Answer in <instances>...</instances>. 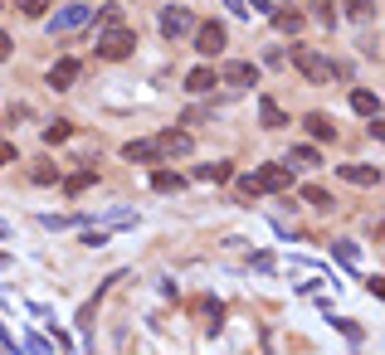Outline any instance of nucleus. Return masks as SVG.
<instances>
[{
  "mask_svg": "<svg viewBox=\"0 0 385 355\" xmlns=\"http://www.w3.org/2000/svg\"><path fill=\"white\" fill-rule=\"evenodd\" d=\"M132 49H137V34H132V29L112 25L108 34H98V54H103V58H127Z\"/></svg>",
  "mask_w": 385,
  "mask_h": 355,
  "instance_id": "1",
  "label": "nucleus"
},
{
  "mask_svg": "<svg viewBox=\"0 0 385 355\" xmlns=\"http://www.w3.org/2000/svg\"><path fill=\"white\" fill-rule=\"evenodd\" d=\"M293 63H298L312 83H327V78H331V63L317 54V49H293Z\"/></svg>",
  "mask_w": 385,
  "mask_h": 355,
  "instance_id": "2",
  "label": "nucleus"
},
{
  "mask_svg": "<svg viewBox=\"0 0 385 355\" xmlns=\"http://www.w3.org/2000/svg\"><path fill=\"white\" fill-rule=\"evenodd\" d=\"M88 20H93V10H88V5H64L54 20H49V34H69V29L88 25Z\"/></svg>",
  "mask_w": 385,
  "mask_h": 355,
  "instance_id": "3",
  "label": "nucleus"
},
{
  "mask_svg": "<svg viewBox=\"0 0 385 355\" xmlns=\"http://www.w3.org/2000/svg\"><path fill=\"white\" fill-rule=\"evenodd\" d=\"M195 54H205V58H215L224 49V25H195Z\"/></svg>",
  "mask_w": 385,
  "mask_h": 355,
  "instance_id": "4",
  "label": "nucleus"
},
{
  "mask_svg": "<svg viewBox=\"0 0 385 355\" xmlns=\"http://www.w3.org/2000/svg\"><path fill=\"white\" fill-rule=\"evenodd\" d=\"M195 29V15L191 10H176V5H171V10H161V34L166 39H181V34H191Z\"/></svg>",
  "mask_w": 385,
  "mask_h": 355,
  "instance_id": "5",
  "label": "nucleus"
},
{
  "mask_svg": "<svg viewBox=\"0 0 385 355\" xmlns=\"http://www.w3.org/2000/svg\"><path fill=\"white\" fill-rule=\"evenodd\" d=\"M254 180H259V190H288L293 185V170L288 165H264Z\"/></svg>",
  "mask_w": 385,
  "mask_h": 355,
  "instance_id": "6",
  "label": "nucleus"
},
{
  "mask_svg": "<svg viewBox=\"0 0 385 355\" xmlns=\"http://www.w3.org/2000/svg\"><path fill=\"white\" fill-rule=\"evenodd\" d=\"M156 151H161V156H186V151H191V137H186V132H161V137H156Z\"/></svg>",
  "mask_w": 385,
  "mask_h": 355,
  "instance_id": "7",
  "label": "nucleus"
},
{
  "mask_svg": "<svg viewBox=\"0 0 385 355\" xmlns=\"http://www.w3.org/2000/svg\"><path fill=\"white\" fill-rule=\"evenodd\" d=\"M74 78H79V58H59L49 68V88H69Z\"/></svg>",
  "mask_w": 385,
  "mask_h": 355,
  "instance_id": "8",
  "label": "nucleus"
},
{
  "mask_svg": "<svg viewBox=\"0 0 385 355\" xmlns=\"http://www.w3.org/2000/svg\"><path fill=\"white\" fill-rule=\"evenodd\" d=\"M351 108H356L361 117H381V98L366 93V88H351Z\"/></svg>",
  "mask_w": 385,
  "mask_h": 355,
  "instance_id": "9",
  "label": "nucleus"
},
{
  "mask_svg": "<svg viewBox=\"0 0 385 355\" xmlns=\"http://www.w3.org/2000/svg\"><path fill=\"white\" fill-rule=\"evenodd\" d=\"M186 88L191 93H210V88H220V73L215 68H195V73H186Z\"/></svg>",
  "mask_w": 385,
  "mask_h": 355,
  "instance_id": "10",
  "label": "nucleus"
},
{
  "mask_svg": "<svg viewBox=\"0 0 385 355\" xmlns=\"http://www.w3.org/2000/svg\"><path fill=\"white\" fill-rule=\"evenodd\" d=\"M122 156H127V161H161L156 141H127V146H122Z\"/></svg>",
  "mask_w": 385,
  "mask_h": 355,
  "instance_id": "11",
  "label": "nucleus"
},
{
  "mask_svg": "<svg viewBox=\"0 0 385 355\" xmlns=\"http://www.w3.org/2000/svg\"><path fill=\"white\" fill-rule=\"evenodd\" d=\"M341 175H346L351 185H381V170H376V165H341Z\"/></svg>",
  "mask_w": 385,
  "mask_h": 355,
  "instance_id": "12",
  "label": "nucleus"
},
{
  "mask_svg": "<svg viewBox=\"0 0 385 355\" xmlns=\"http://www.w3.org/2000/svg\"><path fill=\"white\" fill-rule=\"evenodd\" d=\"M224 78L234 83V88H249V83L259 78V68L254 63H224Z\"/></svg>",
  "mask_w": 385,
  "mask_h": 355,
  "instance_id": "13",
  "label": "nucleus"
},
{
  "mask_svg": "<svg viewBox=\"0 0 385 355\" xmlns=\"http://www.w3.org/2000/svg\"><path fill=\"white\" fill-rule=\"evenodd\" d=\"M307 132H312L317 141H331V137H336V122L322 117V112H312V117H307Z\"/></svg>",
  "mask_w": 385,
  "mask_h": 355,
  "instance_id": "14",
  "label": "nucleus"
},
{
  "mask_svg": "<svg viewBox=\"0 0 385 355\" xmlns=\"http://www.w3.org/2000/svg\"><path fill=\"white\" fill-rule=\"evenodd\" d=\"M259 117H264V127H288V117H283V108L274 98H259Z\"/></svg>",
  "mask_w": 385,
  "mask_h": 355,
  "instance_id": "15",
  "label": "nucleus"
},
{
  "mask_svg": "<svg viewBox=\"0 0 385 355\" xmlns=\"http://www.w3.org/2000/svg\"><path fill=\"white\" fill-rule=\"evenodd\" d=\"M195 180H215V185H224V180H229V165H224V161L200 165V170H195Z\"/></svg>",
  "mask_w": 385,
  "mask_h": 355,
  "instance_id": "16",
  "label": "nucleus"
},
{
  "mask_svg": "<svg viewBox=\"0 0 385 355\" xmlns=\"http://www.w3.org/2000/svg\"><path fill=\"white\" fill-rule=\"evenodd\" d=\"M274 25L283 29V34H298V29H303V15H298V10H278Z\"/></svg>",
  "mask_w": 385,
  "mask_h": 355,
  "instance_id": "17",
  "label": "nucleus"
},
{
  "mask_svg": "<svg viewBox=\"0 0 385 355\" xmlns=\"http://www.w3.org/2000/svg\"><path fill=\"white\" fill-rule=\"evenodd\" d=\"M151 185H156V190H181L186 180H181L176 170H156V175H151Z\"/></svg>",
  "mask_w": 385,
  "mask_h": 355,
  "instance_id": "18",
  "label": "nucleus"
},
{
  "mask_svg": "<svg viewBox=\"0 0 385 355\" xmlns=\"http://www.w3.org/2000/svg\"><path fill=\"white\" fill-rule=\"evenodd\" d=\"M93 180H98V170H79V175H69V185H64V190H69V195H79V190H88Z\"/></svg>",
  "mask_w": 385,
  "mask_h": 355,
  "instance_id": "19",
  "label": "nucleus"
},
{
  "mask_svg": "<svg viewBox=\"0 0 385 355\" xmlns=\"http://www.w3.org/2000/svg\"><path fill=\"white\" fill-rule=\"evenodd\" d=\"M293 161H303V165H322V151H317V146H293Z\"/></svg>",
  "mask_w": 385,
  "mask_h": 355,
  "instance_id": "20",
  "label": "nucleus"
},
{
  "mask_svg": "<svg viewBox=\"0 0 385 355\" xmlns=\"http://www.w3.org/2000/svg\"><path fill=\"white\" fill-rule=\"evenodd\" d=\"M331 253H336L341 263H356V258H361V253H356V244H346V239H336V244H331Z\"/></svg>",
  "mask_w": 385,
  "mask_h": 355,
  "instance_id": "21",
  "label": "nucleus"
},
{
  "mask_svg": "<svg viewBox=\"0 0 385 355\" xmlns=\"http://www.w3.org/2000/svg\"><path fill=\"white\" fill-rule=\"evenodd\" d=\"M303 200L312 205V210H327V205H331V200H327V190H317V185H307V190H303Z\"/></svg>",
  "mask_w": 385,
  "mask_h": 355,
  "instance_id": "22",
  "label": "nucleus"
},
{
  "mask_svg": "<svg viewBox=\"0 0 385 355\" xmlns=\"http://www.w3.org/2000/svg\"><path fill=\"white\" fill-rule=\"evenodd\" d=\"M49 10V0H20V15H29V20H39Z\"/></svg>",
  "mask_w": 385,
  "mask_h": 355,
  "instance_id": "23",
  "label": "nucleus"
},
{
  "mask_svg": "<svg viewBox=\"0 0 385 355\" xmlns=\"http://www.w3.org/2000/svg\"><path fill=\"white\" fill-rule=\"evenodd\" d=\"M44 137H49V141H64V137H69V122H54V127H49Z\"/></svg>",
  "mask_w": 385,
  "mask_h": 355,
  "instance_id": "24",
  "label": "nucleus"
},
{
  "mask_svg": "<svg viewBox=\"0 0 385 355\" xmlns=\"http://www.w3.org/2000/svg\"><path fill=\"white\" fill-rule=\"evenodd\" d=\"M351 5V15H371V0H346Z\"/></svg>",
  "mask_w": 385,
  "mask_h": 355,
  "instance_id": "25",
  "label": "nucleus"
},
{
  "mask_svg": "<svg viewBox=\"0 0 385 355\" xmlns=\"http://www.w3.org/2000/svg\"><path fill=\"white\" fill-rule=\"evenodd\" d=\"M224 5H229L234 15H249V0H224Z\"/></svg>",
  "mask_w": 385,
  "mask_h": 355,
  "instance_id": "26",
  "label": "nucleus"
},
{
  "mask_svg": "<svg viewBox=\"0 0 385 355\" xmlns=\"http://www.w3.org/2000/svg\"><path fill=\"white\" fill-rule=\"evenodd\" d=\"M10 58V34H0V63Z\"/></svg>",
  "mask_w": 385,
  "mask_h": 355,
  "instance_id": "27",
  "label": "nucleus"
},
{
  "mask_svg": "<svg viewBox=\"0 0 385 355\" xmlns=\"http://www.w3.org/2000/svg\"><path fill=\"white\" fill-rule=\"evenodd\" d=\"M15 161V151H10V146H0V165H10Z\"/></svg>",
  "mask_w": 385,
  "mask_h": 355,
  "instance_id": "28",
  "label": "nucleus"
},
{
  "mask_svg": "<svg viewBox=\"0 0 385 355\" xmlns=\"http://www.w3.org/2000/svg\"><path fill=\"white\" fill-rule=\"evenodd\" d=\"M269 5H274V0H254V5H249V15H254V10H269Z\"/></svg>",
  "mask_w": 385,
  "mask_h": 355,
  "instance_id": "29",
  "label": "nucleus"
},
{
  "mask_svg": "<svg viewBox=\"0 0 385 355\" xmlns=\"http://www.w3.org/2000/svg\"><path fill=\"white\" fill-rule=\"evenodd\" d=\"M5 263H10V258H5V253H0V268H5Z\"/></svg>",
  "mask_w": 385,
  "mask_h": 355,
  "instance_id": "30",
  "label": "nucleus"
}]
</instances>
